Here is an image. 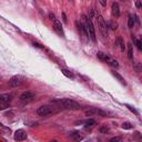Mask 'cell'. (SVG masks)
<instances>
[{"label": "cell", "mask_w": 142, "mask_h": 142, "mask_svg": "<svg viewBox=\"0 0 142 142\" xmlns=\"http://www.w3.org/2000/svg\"><path fill=\"white\" fill-rule=\"evenodd\" d=\"M52 102L58 105L59 107L63 108V109H68V110H78V109H80V105L74 100H71V99H59V100H55Z\"/></svg>", "instance_id": "cell-1"}, {"label": "cell", "mask_w": 142, "mask_h": 142, "mask_svg": "<svg viewBox=\"0 0 142 142\" xmlns=\"http://www.w3.org/2000/svg\"><path fill=\"white\" fill-rule=\"evenodd\" d=\"M83 21H84V26H86V28H87V31H88V35H89V37L91 38V40L92 41H96L97 37H96V30H94V27H93V23L92 21L90 20L89 18L87 17V16H83Z\"/></svg>", "instance_id": "cell-2"}, {"label": "cell", "mask_w": 142, "mask_h": 142, "mask_svg": "<svg viewBox=\"0 0 142 142\" xmlns=\"http://www.w3.org/2000/svg\"><path fill=\"white\" fill-rule=\"evenodd\" d=\"M97 19H98V27L99 29H100V31H101V33L103 36H108V26L107 23H105V19L102 18V16L100 15V13H98L97 12Z\"/></svg>", "instance_id": "cell-3"}, {"label": "cell", "mask_w": 142, "mask_h": 142, "mask_svg": "<svg viewBox=\"0 0 142 142\" xmlns=\"http://www.w3.org/2000/svg\"><path fill=\"white\" fill-rule=\"evenodd\" d=\"M23 82V77L22 75H13L10 80H9V84H10V87L12 88H17L19 86H21V83Z\"/></svg>", "instance_id": "cell-4"}, {"label": "cell", "mask_w": 142, "mask_h": 142, "mask_svg": "<svg viewBox=\"0 0 142 142\" xmlns=\"http://www.w3.org/2000/svg\"><path fill=\"white\" fill-rule=\"evenodd\" d=\"M50 113H52V110L50 109V107L48 105H41L37 109V114L40 117H43V116H49Z\"/></svg>", "instance_id": "cell-5"}, {"label": "cell", "mask_w": 142, "mask_h": 142, "mask_svg": "<svg viewBox=\"0 0 142 142\" xmlns=\"http://www.w3.org/2000/svg\"><path fill=\"white\" fill-rule=\"evenodd\" d=\"M75 26H77V29L79 30V32L81 33L83 37L86 38H89V35H88V31H87V28H86V26H84L82 22H80V21H75Z\"/></svg>", "instance_id": "cell-6"}, {"label": "cell", "mask_w": 142, "mask_h": 142, "mask_svg": "<svg viewBox=\"0 0 142 142\" xmlns=\"http://www.w3.org/2000/svg\"><path fill=\"white\" fill-rule=\"evenodd\" d=\"M35 93L31 92V91H25L20 94V100L21 101H30L35 98Z\"/></svg>", "instance_id": "cell-7"}, {"label": "cell", "mask_w": 142, "mask_h": 142, "mask_svg": "<svg viewBox=\"0 0 142 142\" xmlns=\"http://www.w3.org/2000/svg\"><path fill=\"white\" fill-rule=\"evenodd\" d=\"M15 140L16 141H23V140L27 138V133L26 131L22 130V129H20V130H17L15 132Z\"/></svg>", "instance_id": "cell-8"}, {"label": "cell", "mask_w": 142, "mask_h": 142, "mask_svg": "<svg viewBox=\"0 0 142 142\" xmlns=\"http://www.w3.org/2000/svg\"><path fill=\"white\" fill-rule=\"evenodd\" d=\"M53 29H55L56 31H57V33H59L60 36H62V37L64 36L63 29H62V23H61L59 20H57V19L53 21Z\"/></svg>", "instance_id": "cell-9"}, {"label": "cell", "mask_w": 142, "mask_h": 142, "mask_svg": "<svg viewBox=\"0 0 142 142\" xmlns=\"http://www.w3.org/2000/svg\"><path fill=\"white\" fill-rule=\"evenodd\" d=\"M111 11H112L113 17H116V18L120 17V7L117 2L112 3V6H111Z\"/></svg>", "instance_id": "cell-10"}, {"label": "cell", "mask_w": 142, "mask_h": 142, "mask_svg": "<svg viewBox=\"0 0 142 142\" xmlns=\"http://www.w3.org/2000/svg\"><path fill=\"white\" fill-rule=\"evenodd\" d=\"M11 101V96L10 94H0V103H8Z\"/></svg>", "instance_id": "cell-11"}, {"label": "cell", "mask_w": 142, "mask_h": 142, "mask_svg": "<svg viewBox=\"0 0 142 142\" xmlns=\"http://www.w3.org/2000/svg\"><path fill=\"white\" fill-rule=\"evenodd\" d=\"M98 58L100 59L101 61H103V62H109V60H110V57L107 55V53H103V52H98Z\"/></svg>", "instance_id": "cell-12"}, {"label": "cell", "mask_w": 142, "mask_h": 142, "mask_svg": "<svg viewBox=\"0 0 142 142\" xmlns=\"http://www.w3.org/2000/svg\"><path fill=\"white\" fill-rule=\"evenodd\" d=\"M128 58L131 62H133V49L131 43H128Z\"/></svg>", "instance_id": "cell-13"}, {"label": "cell", "mask_w": 142, "mask_h": 142, "mask_svg": "<svg viewBox=\"0 0 142 142\" xmlns=\"http://www.w3.org/2000/svg\"><path fill=\"white\" fill-rule=\"evenodd\" d=\"M97 110L98 109L90 108V109H87V110L84 111V113H86V116H94V114H97Z\"/></svg>", "instance_id": "cell-14"}, {"label": "cell", "mask_w": 142, "mask_h": 142, "mask_svg": "<svg viewBox=\"0 0 142 142\" xmlns=\"http://www.w3.org/2000/svg\"><path fill=\"white\" fill-rule=\"evenodd\" d=\"M112 74L114 75V77H116V78L118 79V80H119V81L121 82L122 84H124V86H125V84H127V82L124 81V79L122 78V75H120V74H119V73H118V72H116V71H112Z\"/></svg>", "instance_id": "cell-15"}, {"label": "cell", "mask_w": 142, "mask_h": 142, "mask_svg": "<svg viewBox=\"0 0 142 142\" xmlns=\"http://www.w3.org/2000/svg\"><path fill=\"white\" fill-rule=\"evenodd\" d=\"M96 124V120L94 119H88L84 121V127L88 128V127H92V125Z\"/></svg>", "instance_id": "cell-16"}, {"label": "cell", "mask_w": 142, "mask_h": 142, "mask_svg": "<svg viewBox=\"0 0 142 142\" xmlns=\"http://www.w3.org/2000/svg\"><path fill=\"white\" fill-rule=\"evenodd\" d=\"M61 72H62V74H64L67 78H70V79H72L73 78V74L71 71H69V70L67 69H61Z\"/></svg>", "instance_id": "cell-17"}, {"label": "cell", "mask_w": 142, "mask_h": 142, "mask_svg": "<svg viewBox=\"0 0 142 142\" xmlns=\"http://www.w3.org/2000/svg\"><path fill=\"white\" fill-rule=\"evenodd\" d=\"M134 21H136V18H134V16H130V17H129V19H128V26L130 27V28H132V27L134 26Z\"/></svg>", "instance_id": "cell-18"}, {"label": "cell", "mask_w": 142, "mask_h": 142, "mask_svg": "<svg viewBox=\"0 0 142 142\" xmlns=\"http://www.w3.org/2000/svg\"><path fill=\"white\" fill-rule=\"evenodd\" d=\"M108 63L110 64L111 67H113V68H118V67H119V63H118V61L114 60V59H111V58H110V60H109V62H108Z\"/></svg>", "instance_id": "cell-19"}, {"label": "cell", "mask_w": 142, "mask_h": 142, "mask_svg": "<svg viewBox=\"0 0 142 142\" xmlns=\"http://www.w3.org/2000/svg\"><path fill=\"white\" fill-rule=\"evenodd\" d=\"M118 40V42H119V46H120V48H121V51L122 52H124V50H125V47H124V42H123V40H122L121 38H118L117 39Z\"/></svg>", "instance_id": "cell-20"}, {"label": "cell", "mask_w": 142, "mask_h": 142, "mask_svg": "<svg viewBox=\"0 0 142 142\" xmlns=\"http://www.w3.org/2000/svg\"><path fill=\"white\" fill-rule=\"evenodd\" d=\"M71 136L74 138L75 141H80V140H82V136H80V133H79V132H72V133H71Z\"/></svg>", "instance_id": "cell-21"}, {"label": "cell", "mask_w": 142, "mask_h": 142, "mask_svg": "<svg viewBox=\"0 0 142 142\" xmlns=\"http://www.w3.org/2000/svg\"><path fill=\"white\" fill-rule=\"evenodd\" d=\"M132 128H133V125L131 124L130 122H124V123L122 124V129H124V130H130Z\"/></svg>", "instance_id": "cell-22"}, {"label": "cell", "mask_w": 142, "mask_h": 142, "mask_svg": "<svg viewBox=\"0 0 142 142\" xmlns=\"http://www.w3.org/2000/svg\"><path fill=\"white\" fill-rule=\"evenodd\" d=\"M96 17V15H94V9H90V11H89V19L90 20H91V19H92V18H94Z\"/></svg>", "instance_id": "cell-23"}, {"label": "cell", "mask_w": 142, "mask_h": 142, "mask_svg": "<svg viewBox=\"0 0 142 142\" xmlns=\"http://www.w3.org/2000/svg\"><path fill=\"white\" fill-rule=\"evenodd\" d=\"M134 41H136V47H138V49L142 50V43H141V41H140L139 39H134Z\"/></svg>", "instance_id": "cell-24"}, {"label": "cell", "mask_w": 142, "mask_h": 142, "mask_svg": "<svg viewBox=\"0 0 142 142\" xmlns=\"http://www.w3.org/2000/svg\"><path fill=\"white\" fill-rule=\"evenodd\" d=\"M125 107H127V108H128V109H129V110H130V111H132V112H134V113H136V116L139 114V112H138V111H136V109H134V108H132V107H131V105H125Z\"/></svg>", "instance_id": "cell-25"}, {"label": "cell", "mask_w": 142, "mask_h": 142, "mask_svg": "<svg viewBox=\"0 0 142 142\" xmlns=\"http://www.w3.org/2000/svg\"><path fill=\"white\" fill-rule=\"evenodd\" d=\"M120 140H121V138H120V136H114V138H111V139L109 140L108 142H119Z\"/></svg>", "instance_id": "cell-26"}, {"label": "cell", "mask_w": 142, "mask_h": 142, "mask_svg": "<svg viewBox=\"0 0 142 142\" xmlns=\"http://www.w3.org/2000/svg\"><path fill=\"white\" fill-rule=\"evenodd\" d=\"M109 25H110V27H111V29H112V30H116L117 28H118V25L114 23V22H110Z\"/></svg>", "instance_id": "cell-27"}, {"label": "cell", "mask_w": 142, "mask_h": 142, "mask_svg": "<svg viewBox=\"0 0 142 142\" xmlns=\"http://www.w3.org/2000/svg\"><path fill=\"white\" fill-rule=\"evenodd\" d=\"M9 107H10V105H9L8 103H3L2 105H0V110H5V109H8Z\"/></svg>", "instance_id": "cell-28"}, {"label": "cell", "mask_w": 142, "mask_h": 142, "mask_svg": "<svg viewBox=\"0 0 142 142\" xmlns=\"http://www.w3.org/2000/svg\"><path fill=\"white\" fill-rule=\"evenodd\" d=\"M108 131H109V129H108V128H105V127H103V128H101V129H100V132H101V133H107Z\"/></svg>", "instance_id": "cell-29"}, {"label": "cell", "mask_w": 142, "mask_h": 142, "mask_svg": "<svg viewBox=\"0 0 142 142\" xmlns=\"http://www.w3.org/2000/svg\"><path fill=\"white\" fill-rule=\"evenodd\" d=\"M61 17H62V20H63V22L67 23V17H66V13H64V12H62V13H61Z\"/></svg>", "instance_id": "cell-30"}, {"label": "cell", "mask_w": 142, "mask_h": 142, "mask_svg": "<svg viewBox=\"0 0 142 142\" xmlns=\"http://www.w3.org/2000/svg\"><path fill=\"white\" fill-rule=\"evenodd\" d=\"M49 18H50V20H52V21L56 20V16L53 15L52 12H50V13H49Z\"/></svg>", "instance_id": "cell-31"}, {"label": "cell", "mask_w": 142, "mask_h": 142, "mask_svg": "<svg viewBox=\"0 0 142 142\" xmlns=\"http://www.w3.org/2000/svg\"><path fill=\"white\" fill-rule=\"evenodd\" d=\"M33 46L35 47H38V48H40V49H43V46H41L40 43H38V42H33Z\"/></svg>", "instance_id": "cell-32"}, {"label": "cell", "mask_w": 142, "mask_h": 142, "mask_svg": "<svg viewBox=\"0 0 142 142\" xmlns=\"http://www.w3.org/2000/svg\"><path fill=\"white\" fill-rule=\"evenodd\" d=\"M136 8H141V7H142V2H141V1H136Z\"/></svg>", "instance_id": "cell-33"}, {"label": "cell", "mask_w": 142, "mask_h": 142, "mask_svg": "<svg viewBox=\"0 0 142 142\" xmlns=\"http://www.w3.org/2000/svg\"><path fill=\"white\" fill-rule=\"evenodd\" d=\"M99 2H100V3H101V5H102V6H105V5H107V2H105V0H100V1H99Z\"/></svg>", "instance_id": "cell-34"}, {"label": "cell", "mask_w": 142, "mask_h": 142, "mask_svg": "<svg viewBox=\"0 0 142 142\" xmlns=\"http://www.w3.org/2000/svg\"><path fill=\"white\" fill-rule=\"evenodd\" d=\"M50 142H57V141H56V140H52V141H50Z\"/></svg>", "instance_id": "cell-35"}, {"label": "cell", "mask_w": 142, "mask_h": 142, "mask_svg": "<svg viewBox=\"0 0 142 142\" xmlns=\"http://www.w3.org/2000/svg\"><path fill=\"white\" fill-rule=\"evenodd\" d=\"M0 127H2V123H1V122H0Z\"/></svg>", "instance_id": "cell-36"}]
</instances>
